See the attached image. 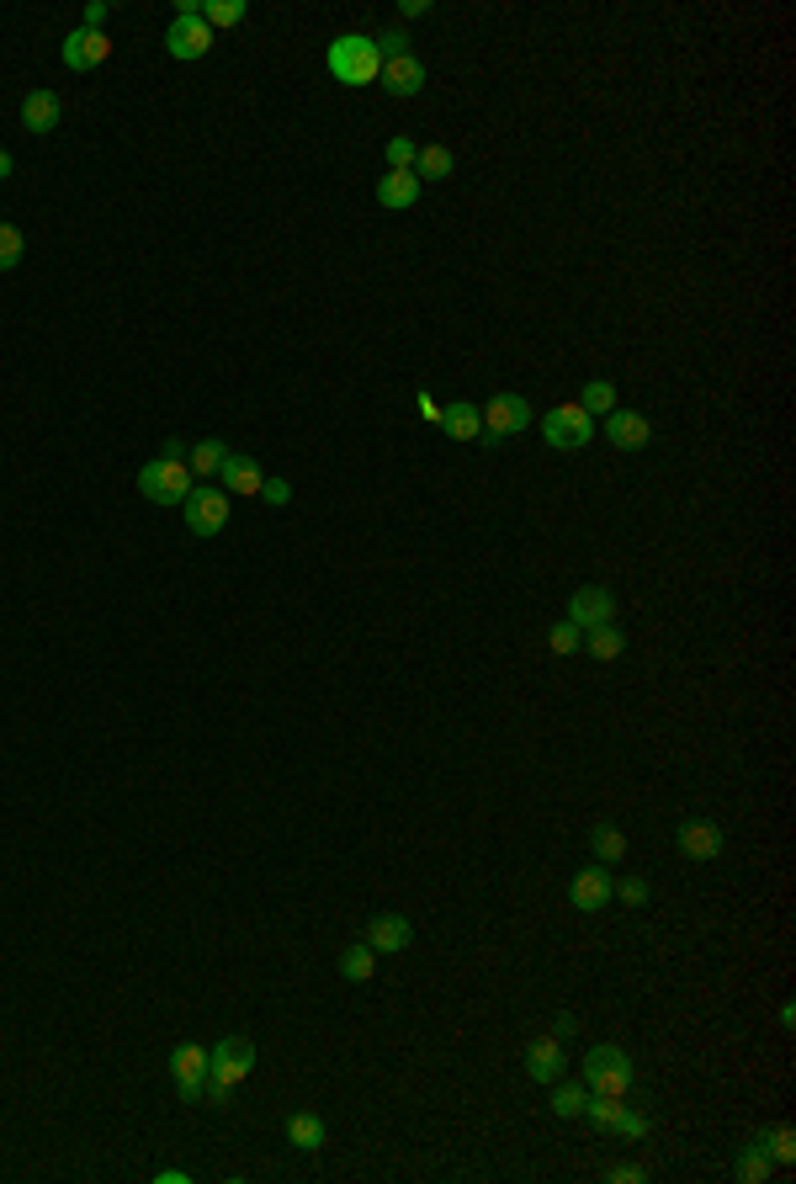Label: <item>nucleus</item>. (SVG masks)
Listing matches in <instances>:
<instances>
[{
  "label": "nucleus",
  "instance_id": "1",
  "mask_svg": "<svg viewBox=\"0 0 796 1184\" xmlns=\"http://www.w3.org/2000/svg\"><path fill=\"white\" fill-rule=\"evenodd\" d=\"M249 1073H255V1041H245V1036H223L218 1046H213V1062H207V1105L213 1110H223L229 1105V1088L234 1084H245Z\"/></svg>",
  "mask_w": 796,
  "mask_h": 1184
},
{
  "label": "nucleus",
  "instance_id": "2",
  "mask_svg": "<svg viewBox=\"0 0 796 1184\" xmlns=\"http://www.w3.org/2000/svg\"><path fill=\"white\" fill-rule=\"evenodd\" d=\"M324 64L341 86H377V75H383V53L367 33H341L324 53Z\"/></svg>",
  "mask_w": 796,
  "mask_h": 1184
},
{
  "label": "nucleus",
  "instance_id": "3",
  "mask_svg": "<svg viewBox=\"0 0 796 1184\" xmlns=\"http://www.w3.org/2000/svg\"><path fill=\"white\" fill-rule=\"evenodd\" d=\"M579 1073H585V1088L590 1094H616V1099H627L632 1084H638V1068H632V1057L621 1052V1046H590L585 1052V1062H579Z\"/></svg>",
  "mask_w": 796,
  "mask_h": 1184
},
{
  "label": "nucleus",
  "instance_id": "4",
  "mask_svg": "<svg viewBox=\"0 0 796 1184\" xmlns=\"http://www.w3.org/2000/svg\"><path fill=\"white\" fill-rule=\"evenodd\" d=\"M197 489V479H192V468L187 462H170V457H154L139 468V494L150 499V505H187V494Z\"/></svg>",
  "mask_w": 796,
  "mask_h": 1184
},
{
  "label": "nucleus",
  "instance_id": "5",
  "mask_svg": "<svg viewBox=\"0 0 796 1184\" xmlns=\"http://www.w3.org/2000/svg\"><path fill=\"white\" fill-rule=\"evenodd\" d=\"M542 442L552 451H579V446L595 442V415L574 398V404H552L548 415H542Z\"/></svg>",
  "mask_w": 796,
  "mask_h": 1184
},
{
  "label": "nucleus",
  "instance_id": "6",
  "mask_svg": "<svg viewBox=\"0 0 796 1184\" xmlns=\"http://www.w3.org/2000/svg\"><path fill=\"white\" fill-rule=\"evenodd\" d=\"M478 415H484V436H478L484 446H504L510 436H521V431L531 425V404L521 394H504V389L484 398Z\"/></svg>",
  "mask_w": 796,
  "mask_h": 1184
},
{
  "label": "nucleus",
  "instance_id": "7",
  "mask_svg": "<svg viewBox=\"0 0 796 1184\" xmlns=\"http://www.w3.org/2000/svg\"><path fill=\"white\" fill-rule=\"evenodd\" d=\"M181 515H187V532H192V537H218V532L229 526V515H234V499L218 489V484H197V489L187 494Z\"/></svg>",
  "mask_w": 796,
  "mask_h": 1184
},
{
  "label": "nucleus",
  "instance_id": "8",
  "mask_svg": "<svg viewBox=\"0 0 796 1184\" xmlns=\"http://www.w3.org/2000/svg\"><path fill=\"white\" fill-rule=\"evenodd\" d=\"M207 1062H213V1052L202 1041H181L170 1052V1079H176V1094L187 1105H202V1094H207Z\"/></svg>",
  "mask_w": 796,
  "mask_h": 1184
},
{
  "label": "nucleus",
  "instance_id": "9",
  "mask_svg": "<svg viewBox=\"0 0 796 1184\" xmlns=\"http://www.w3.org/2000/svg\"><path fill=\"white\" fill-rule=\"evenodd\" d=\"M59 59H64V69L91 75V69H101V64L112 59V38H106V33H91V27H75V33L64 38Z\"/></svg>",
  "mask_w": 796,
  "mask_h": 1184
},
{
  "label": "nucleus",
  "instance_id": "10",
  "mask_svg": "<svg viewBox=\"0 0 796 1184\" xmlns=\"http://www.w3.org/2000/svg\"><path fill=\"white\" fill-rule=\"evenodd\" d=\"M568 622H574L579 633L616 622V595L605 590V585H579V590L568 595Z\"/></svg>",
  "mask_w": 796,
  "mask_h": 1184
},
{
  "label": "nucleus",
  "instance_id": "11",
  "mask_svg": "<svg viewBox=\"0 0 796 1184\" xmlns=\"http://www.w3.org/2000/svg\"><path fill=\"white\" fill-rule=\"evenodd\" d=\"M213 49V27L202 22V16H176L170 27H165V53L170 59H202V53Z\"/></svg>",
  "mask_w": 796,
  "mask_h": 1184
},
{
  "label": "nucleus",
  "instance_id": "12",
  "mask_svg": "<svg viewBox=\"0 0 796 1184\" xmlns=\"http://www.w3.org/2000/svg\"><path fill=\"white\" fill-rule=\"evenodd\" d=\"M600 431H605V442L616 446V451H643V446L653 442V425H647V415H638V409H611Z\"/></svg>",
  "mask_w": 796,
  "mask_h": 1184
},
{
  "label": "nucleus",
  "instance_id": "13",
  "mask_svg": "<svg viewBox=\"0 0 796 1184\" xmlns=\"http://www.w3.org/2000/svg\"><path fill=\"white\" fill-rule=\"evenodd\" d=\"M361 940H367L377 956H398V951H409V945H414V925H409L403 914H377V919H367Z\"/></svg>",
  "mask_w": 796,
  "mask_h": 1184
},
{
  "label": "nucleus",
  "instance_id": "14",
  "mask_svg": "<svg viewBox=\"0 0 796 1184\" xmlns=\"http://www.w3.org/2000/svg\"><path fill=\"white\" fill-rule=\"evenodd\" d=\"M260 484H266V468H260L255 457H234V451H229V462H223V473H218V489L229 494V499H260Z\"/></svg>",
  "mask_w": 796,
  "mask_h": 1184
},
{
  "label": "nucleus",
  "instance_id": "15",
  "mask_svg": "<svg viewBox=\"0 0 796 1184\" xmlns=\"http://www.w3.org/2000/svg\"><path fill=\"white\" fill-rule=\"evenodd\" d=\"M675 839H680V850H685L691 861H717V855H722V844H728L722 824H711V818H685Z\"/></svg>",
  "mask_w": 796,
  "mask_h": 1184
},
{
  "label": "nucleus",
  "instance_id": "16",
  "mask_svg": "<svg viewBox=\"0 0 796 1184\" xmlns=\"http://www.w3.org/2000/svg\"><path fill=\"white\" fill-rule=\"evenodd\" d=\"M59 117H64V101L53 97L49 86H38V91H27V97H22V128H27V133H38V139H43V133H53V128H59Z\"/></svg>",
  "mask_w": 796,
  "mask_h": 1184
},
{
  "label": "nucleus",
  "instance_id": "17",
  "mask_svg": "<svg viewBox=\"0 0 796 1184\" xmlns=\"http://www.w3.org/2000/svg\"><path fill=\"white\" fill-rule=\"evenodd\" d=\"M526 1073H531L537 1084H557V1079H563V1041L552 1036V1031L526 1041Z\"/></svg>",
  "mask_w": 796,
  "mask_h": 1184
},
{
  "label": "nucleus",
  "instance_id": "18",
  "mask_svg": "<svg viewBox=\"0 0 796 1184\" xmlns=\"http://www.w3.org/2000/svg\"><path fill=\"white\" fill-rule=\"evenodd\" d=\"M568 897H574L579 914H600V908L611 903V877H605V866H585V871H574Z\"/></svg>",
  "mask_w": 796,
  "mask_h": 1184
},
{
  "label": "nucleus",
  "instance_id": "19",
  "mask_svg": "<svg viewBox=\"0 0 796 1184\" xmlns=\"http://www.w3.org/2000/svg\"><path fill=\"white\" fill-rule=\"evenodd\" d=\"M377 80H383V91H388V97H420V91H425V59H414V53L388 59Z\"/></svg>",
  "mask_w": 796,
  "mask_h": 1184
},
{
  "label": "nucleus",
  "instance_id": "20",
  "mask_svg": "<svg viewBox=\"0 0 796 1184\" xmlns=\"http://www.w3.org/2000/svg\"><path fill=\"white\" fill-rule=\"evenodd\" d=\"M441 436H451V442H478L484 436V415H478V404H467V398H451V404H441Z\"/></svg>",
  "mask_w": 796,
  "mask_h": 1184
},
{
  "label": "nucleus",
  "instance_id": "21",
  "mask_svg": "<svg viewBox=\"0 0 796 1184\" xmlns=\"http://www.w3.org/2000/svg\"><path fill=\"white\" fill-rule=\"evenodd\" d=\"M420 181H414V170H383L377 176V202L388 207V213H409L414 202H420Z\"/></svg>",
  "mask_w": 796,
  "mask_h": 1184
},
{
  "label": "nucleus",
  "instance_id": "22",
  "mask_svg": "<svg viewBox=\"0 0 796 1184\" xmlns=\"http://www.w3.org/2000/svg\"><path fill=\"white\" fill-rule=\"evenodd\" d=\"M223 462H229V446L218 442V436L192 442V451H187V468H192V479H197V484H213V479L223 473Z\"/></svg>",
  "mask_w": 796,
  "mask_h": 1184
},
{
  "label": "nucleus",
  "instance_id": "23",
  "mask_svg": "<svg viewBox=\"0 0 796 1184\" xmlns=\"http://www.w3.org/2000/svg\"><path fill=\"white\" fill-rule=\"evenodd\" d=\"M409 170H414V181H420V187H425V181H447L451 170H457V154H451L447 144H420V149H414V165H409Z\"/></svg>",
  "mask_w": 796,
  "mask_h": 1184
},
{
  "label": "nucleus",
  "instance_id": "24",
  "mask_svg": "<svg viewBox=\"0 0 796 1184\" xmlns=\"http://www.w3.org/2000/svg\"><path fill=\"white\" fill-rule=\"evenodd\" d=\"M324 1136H330L324 1116H313V1110H298V1116H287V1142H293L298 1153H319V1147H324Z\"/></svg>",
  "mask_w": 796,
  "mask_h": 1184
},
{
  "label": "nucleus",
  "instance_id": "25",
  "mask_svg": "<svg viewBox=\"0 0 796 1184\" xmlns=\"http://www.w3.org/2000/svg\"><path fill=\"white\" fill-rule=\"evenodd\" d=\"M770 1174H775V1158H770V1153H765V1142L754 1136L744 1153H739V1163H733V1180H739V1184H765Z\"/></svg>",
  "mask_w": 796,
  "mask_h": 1184
},
{
  "label": "nucleus",
  "instance_id": "26",
  "mask_svg": "<svg viewBox=\"0 0 796 1184\" xmlns=\"http://www.w3.org/2000/svg\"><path fill=\"white\" fill-rule=\"evenodd\" d=\"M372 972H377V951H372V945H367V940H356V945H346V951H341V978H346V983H372Z\"/></svg>",
  "mask_w": 796,
  "mask_h": 1184
},
{
  "label": "nucleus",
  "instance_id": "27",
  "mask_svg": "<svg viewBox=\"0 0 796 1184\" xmlns=\"http://www.w3.org/2000/svg\"><path fill=\"white\" fill-rule=\"evenodd\" d=\"M579 648H585L590 659H600V664H611V659H621V653H627V638L616 633V622H605V627H590Z\"/></svg>",
  "mask_w": 796,
  "mask_h": 1184
},
{
  "label": "nucleus",
  "instance_id": "28",
  "mask_svg": "<svg viewBox=\"0 0 796 1184\" xmlns=\"http://www.w3.org/2000/svg\"><path fill=\"white\" fill-rule=\"evenodd\" d=\"M590 850H595L600 866H616V861L627 855V835H621L616 824H595V829H590Z\"/></svg>",
  "mask_w": 796,
  "mask_h": 1184
},
{
  "label": "nucleus",
  "instance_id": "29",
  "mask_svg": "<svg viewBox=\"0 0 796 1184\" xmlns=\"http://www.w3.org/2000/svg\"><path fill=\"white\" fill-rule=\"evenodd\" d=\"M621 1110H627V1105H621L616 1094H590V1099H585V1121H590L595 1132H616Z\"/></svg>",
  "mask_w": 796,
  "mask_h": 1184
},
{
  "label": "nucleus",
  "instance_id": "30",
  "mask_svg": "<svg viewBox=\"0 0 796 1184\" xmlns=\"http://www.w3.org/2000/svg\"><path fill=\"white\" fill-rule=\"evenodd\" d=\"M245 0H202V22L218 33V27H240L245 22Z\"/></svg>",
  "mask_w": 796,
  "mask_h": 1184
},
{
  "label": "nucleus",
  "instance_id": "31",
  "mask_svg": "<svg viewBox=\"0 0 796 1184\" xmlns=\"http://www.w3.org/2000/svg\"><path fill=\"white\" fill-rule=\"evenodd\" d=\"M579 404H585L595 420H605V415L616 409V383H611V378H590V383H585V394H579Z\"/></svg>",
  "mask_w": 796,
  "mask_h": 1184
},
{
  "label": "nucleus",
  "instance_id": "32",
  "mask_svg": "<svg viewBox=\"0 0 796 1184\" xmlns=\"http://www.w3.org/2000/svg\"><path fill=\"white\" fill-rule=\"evenodd\" d=\"M585 1099H590L585 1084H552V1116L574 1121V1116H585Z\"/></svg>",
  "mask_w": 796,
  "mask_h": 1184
},
{
  "label": "nucleus",
  "instance_id": "33",
  "mask_svg": "<svg viewBox=\"0 0 796 1184\" xmlns=\"http://www.w3.org/2000/svg\"><path fill=\"white\" fill-rule=\"evenodd\" d=\"M22 255H27V234L16 224H0V271H16Z\"/></svg>",
  "mask_w": 796,
  "mask_h": 1184
},
{
  "label": "nucleus",
  "instance_id": "34",
  "mask_svg": "<svg viewBox=\"0 0 796 1184\" xmlns=\"http://www.w3.org/2000/svg\"><path fill=\"white\" fill-rule=\"evenodd\" d=\"M759 1142H765V1153H770L781 1169H792V1163H796V1132H792V1126H775V1132L759 1136Z\"/></svg>",
  "mask_w": 796,
  "mask_h": 1184
},
{
  "label": "nucleus",
  "instance_id": "35",
  "mask_svg": "<svg viewBox=\"0 0 796 1184\" xmlns=\"http://www.w3.org/2000/svg\"><path fill=\"white\" fill-rule=\"evenodd\" d=\"M579 642H585V633L574 627V622H557L548 633V648L557 653V659H568V653H579Z\"/></svg>",
  "mask_w": 796,
  "mask_h": 1184
},
{
  "label": "nucleus",
  "instance_id": "36",
  "mask_svg": "<svg viewBox=\"0 0 796 1184\" xmlns=\"http://www.w3.org/2000/svg\"><path fill=\"white\" fill-rule=\"evenodd\" d=\"M372 43H377V53H383V64H388V59H403V53H414V49H409L414 38H409L403 27H388V33H377Z\"/></svg>",
  "mask_w": 796,
  "mask_h": 1184
},
{
  "label": "nucleus",
  "instance_id": "37",
  "mask_svg": "<svg viewBox=\"0 0 796 1184\" xmlns=\"http://www.w3.org/2000/svg\"><path fill=\"white\" fill-rule=\"evenodd\" d=\"M611 897H621L627 908H643L647 903V877H621V882H611Z\"/></svg>",
  "mask_w": 796,
  "mask_h": 1184
},
{
  "label": "nucleus",
  "instance_id": "38",
  "mask_svg": "<svg viewBox=\"0 0 796 1184\" xmlns=\"http://www.w3.org/2000/svg\"><path fill=\"white\" fill-rule=\"evenodd\" d=\"M647 1132H653V1126H647V1116L627 1105V1110H621V1121H616V1136H627V1142H643Z\"/></svg>",
  "mask_w": 796,
  "mask_h": 1184
},
{
  "label": "nucleus",
  "instance_id": "39",
  "mask_svg": "<svg viewBox=\"0 0 796 1184\" xmlns=\"http://www.w3.org/2000/svg\"><path fill=\"white\" fill-rule=\"evenodd\" d=\"M414 139H403V133H398V139H388V170H409V165H414Z\"/></svg>",
  "mask_w": 796,
  "mask_h": 1184
},
{
  "label": "nucleus",
  "instance_id": "40",
  "mask_svg": "<svg viewBox=\"0 0 796 1184\" xmlns=\"http://www.w3.org/2000/svg\"><path fill=\"white\" fill-rule=\"evenodd\" d=\"M605 1180H611V1184H643L647 1169H643V1163H611V1169H605Z\"/></svg>",
  "mask_w": 796,
  "mask_h": 1184
},
{
  "label": "nucleus",
  "instance_id": "41",
  "mask_svg": "<svg viewBox=\"0 0 796 1184\" xmlns=\"http://www.w3.org/2000/svg\"><path fill=\"white\" fill-rule=\"evenodd\" d=\"M260 499H266V505H277V510H282V505H287V499H293V484H287V479H266V484H260Z\"/></svg>",
  "mask_w": 796,
  "mask_h": 1184
},
{
  "label": "nucleus",
  "instance_id": "42",
  "mask_svg": "<svg viewBox=\"0 0 796 1184\" xmlns=\"http://www.w3.org/2000/svg\"><path fill=\"white\" fill-rule=\"evenodd\" d=\"M414 409H420V420H425V425H436V420H441V404L431 398V389H420V394H414Z\"/></svg>",
  "mask_w": 796,
  "mask_h": 1184
},
{
  "label": "nucleus",
  "instance_id": "43",
  "mask_svg": "<svg viewBox=\"0 0 796 1184\" xmlns=\"http://www.w3.org/2000/svg\"><path fill=\"white\" fill-rule=\"evenodd\" d=\"M187 451H192V442H181V436H165V446H159V457H170V462H187Z\"/></svg>",
  "mask_w": 796,
  "mask_h": 1184
},
{
  "label": "nucleus",
  "instance_id": "44",
  "mask_svg": "<svg viewBox=\"0 0 796 1184\" xmlns=\"http://www.w3.org/2000/svg\"><path fill=\"white\" fill-rule=\"evenodd\" d=\"M80 27H91V33L106 27V0H91V5H86V22H80Z\"/></svg>",
  "mask_w": 796,
  "mask_h": 1184
},
{
  "label": "nucleus",
  "instance_id": "45",
  "mask_svg": "<svg viewBox=\"0 0 796 1184\" xmlns=\"http://www.w3.org/2000/svg\"><path fill=\"white\" fill-rule=\"evenodd\" d=\"M574 1031H579V1020H574L568 1009H563V1015H552V1036H557V1041H568Z\"/></svg>",
  "mask_w": 796,
  "mask_h": 1184
},
{
  "label": "nucleus",
  "instance_id": "46",
  "mask_svg": "<svg viewBox=\"0 0 796 1184\" xmlns=\"http://www.w3.org/2000/svg\"><path fill=\"white\" fill-rule=\"evenodd\" d=\"M398 11H403V16H431V11H436V5H431V0H403V5H398Z\"/></svg>",
  "mask_w": 796,
  "mask_h": 1184
},
{
  "label": "nucleus",
  "instance_id": "47",
  "mask_svg": "<svg viewBox=\"0 0 796 1184\" xmlns=\"http://www.w3.org/2000/svg\"><path fill=\"white\" fill-rule=\"evenodd\" d=\"M154 1180H159V1184H187V1180H192V1174H187V1169H159Z\"/></svg>",
  "mask_w": 796,
  "mask_h": 1184
},
{
  "label": "nucleus",
  "instance_id": "48",
  "mask_svg": "<svg viewBox=\"0 0 796 1184\" xmlns=\"http://www.w3.org/2000/svg\"><path fill=\"white\" fill-rule=\"evenodd\" d=\"M11 176V149H0V181Z\"/></svg>",
  "mask_w": 796,
  "mask_h": 1184
}]
</instances>
